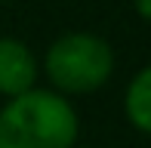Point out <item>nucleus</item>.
Here are the masks:
<instances>
[{
  "label": "nucleus",
  "mask_w": 151,
  "mask_h": 148,
  "mask_svg": "<svg viewBox=\"0 0 151 148\" xmlns=\"http://www.w3.org/2000/svg\"><path fill=\"white\" fill-rule=\"evenodd\" d=\"M80 114L71 99L34 86L0 105V148H77Z\"/></svg>",
  "instance_id": "f257e3e1"
},
{
  "label": "nucleus",
  "mask_w": 151,
  "mask_h": 148,
  "mask_svg": "<svg viewBox=\"0 0 151 148\" xmlns=\"http://www.w3.org/2000/svg\"><path fill=\"white\" fill-rule=\"evenodd\" d=\"M117 71V52L111 40L96 31H65L52 37L40 56V77L52 93L80 99L105 90Z\"/></svg>",
  "instance_id": "f03ea898"
},
{
  "label": "nucleus",
  "mask_w": 151,
  "mask_h": 148,
  "mask_svg": "<svg viewBox=\"0 0 151 148\" xmlns=\"http://www.w3.org/2000/svg\"><path fill=\"white\" fill-rule=\"evenodd\" d=\"M40 86V59L22 37L0 34V99H16Z\"/></svg>",
  "instance_id": "7ed1b4c3"
},
{
  "label": "nucleus",
  "mask_w": 151,
  "mask_h": 148,
  "mask_svg": "<svg viewBox=\"0 0 151 148\" xmlns=\"http://www.w3.org/2000/svg\"><path fill=\"white\" fill-rule=\"evenodd\" d=\"M123 117L142 136H151V62L136 68V74L129 77L127 90H123Z\"/></svg>",
  "instance_id": "20e7f679"
},
{
  "label": "nucleus",
  "mask_w": 151,
  "mask_h": 148,
  "mask_svg": "<svg viewBox=\"0 0 151 148\" xmlns=\"http://www.w3.org/2000/svg\"><path fill=\"white\" fill-rule=\"evenodd\" d=\"M133 12H136L145 25H151V0H133Z\"/></svg>",
  "instance_id": "39448f33"
},
{
  "label": "nucleus",
  "mask_w": 151,
  "mask_h": 148,
  "mask_svg": "<svg viewBox=\"0 0 151 148\" xmlns=\"http://www.w3.org/2000/svg\"><path fill=\"white\" fill-rule=\"evenodd\" d=\"M77 148H83V145H77Z\"/></svg>",
  "instance_id": "423d86ee"
}]
</instances>
